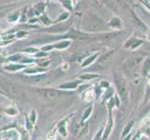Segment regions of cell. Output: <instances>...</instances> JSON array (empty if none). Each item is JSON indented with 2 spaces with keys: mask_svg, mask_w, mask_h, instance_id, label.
<instances>
[{
  "mask_svg": "<svg viewBox=\"0 0 150 140\" xmlns=\"http://www.w3.org/2000/svg\"><path fill=\"white\" fill-rule=\"evenodd\" d=\"M106 26V24L94 14H89L86 20V27L91 31H100Z\"/></svg>",
  "mask_w": 150,
  "mask_h": 140,
  "instance_id": "cell-1",
  "label": "cell"
},
{
  "mask_svg": "<svg viewBox=\"0 0 150 140\" xmlns=\"http://www.w3.org/2000/svg\"><path fill=\"white\" fill-rule=\"evenodd\" d=\"M5 89H6V90L11 93L14 98H16L17 100L23 101L25 99V92H23L22 89H20L19 87H17L15 85H8V88H5Z\"/></svg>",
  "mask_w": 150,
  "mask_h": 140,
  "instance_id": "cell-2",
  "label": "cell"
},
{
  "mask_svg": "<svg viewBox=\"0 0 150 140\" xmlns=\"http://www.w3.org/2000/svg\"><path fill=\"white\" fill-rule=\"evenodd\" d=\"M144 43V41L142 39H139L137 37H130L129 39H128L124 44L125 49H129V50H136Z\"/></svg>",
  "mask_w": 150,
  "mask_h": 140,
  "instance_id": "cell-3",
  "label": "cell"
},
{
  "mask_svg": "<svg viewBox=\"0 0 150 140\" xmlns=\"http://www.w3.org/2000/svg\"><path fill=\"white\" fill-rule=\"evenodd\" d=\"M107 26L112 28V29L120 30V29H123L124 23H123V21H122L121 18H119L118 16H114L110 19L109 22H108Z\"/></svg>",
  "mask_w": 150,
  "mask_h": 140,
  "instance_id": "cell-4",
  "label": "cell"
},
{
  "mask_svg": "<svg viewBox=\"0 0 150 140\" xmlns=\"http://www.w3.org/2000/svg\"><path fill=\"white\" fill-rule=\"evenodd\" d=\"M115 81H116V85L117 89H118V92L121 95V98L123 100H126L127 95H128V91H127V88L125 85V82L123 80V78L121 77H115Z\"/></svg>",
  "mask_w": 150,
  "mask_h": 140,
  "instance_id": "cell-5",
  "label": "cell"
},
{
  "mask_svg": "<svg viewBox=\"0 0 150 140\" xmlns=\"http://www.w3.org/2000/svg\"><path fill=\"white\" fill-rule=\"evenodd\" d=\"M40 92L42 93V95H44L47 98H51V99H54V98L58 96V92L54 91V90H50V89H45V90H40Z\"/></svg>",
  "mask_w": 150,
  "mask_h": 140,
  "instance_id": "cell-6",
  "label": "cell"
},
{
  "mask_svg": "<svg viewBox=\"0 0 150 140\" xmlns=\"http://www.w3.org/2000/svg\"><path fill=\"white\" fill-rule=\"evenodd\" d=\"M149 71H150V58H147V59H145L144 65H143V73L144 76H146L149 73Z\"/></svg>",
  "mask_w": 150,
  "mask_h": 140,
  "instance_id": "cell-7",
  "label": "cell"
},
{
  "mask_svg": "<svg viewBox=\"0 0 150 140\" xmlns=\"http://www.w3.org/2000/svg\"><path fill=\"white\" fill-rule=\"evenodd\" d=\"M97 56H98V55H97V54H95V55H94V56H92V57H91L90 59H87V60L86 61V62L83 63V66H86L87 64H91V63L93 62V61L96 59V57H97Z\"/></svg>",
  "mask_w": 150,
  "mask_h": 140,
  "instance_id": "cell-8",
  "label": "cell"
},
{
  "mask_svg": "<svg viewBox=\"0 0 150 140\" xmlns=\"http://www.w3.org/2000/svg\"><path fill=\"white\" fill-rule=\"evenodd\" d=\"M139 1L143 4V6H144L145 8H146L148 10L150 11V3L147 2V1H145V0H139Z\"/></svg>",
  "mask_w": 150,
  "mask_h": 140,
  "instance_id": "cell-9",
  "label": "cell"
},
{
  "mask_svg": "<svg viewBox=\"0 0 150 140\" xmlns=\"http://www.w3.org/2000/svg\"><path fill=\"white\" fill-rule=\"evenodd\" d=\"M95 77H96L95 75H90V76H89V75H87V76L82 77V78H95Z\"/></svg>",
  "mask_w": 150,
  "mask_h": 140,
  "instance_id": "cell-10",
  "label": "cell"
},
{
  "mask_svg": "<svg viewBox=\"0 0 150 140\" xmlns=\"http://www.w3.org/2000/svg\"><path fill=\"white\" fill-rule=\"evenodd\" d=\"M147 40L150 41V30H149L148 33H147Z\"/></svg>",
  "mask_w": 150,
  "mask_h": 140,
  "instance_id": "cell-11",
  "label": "cell"
},
{
  "mask_svg": "<svg viewBox=\"0 0 150 140\" xmlns=\"http://www.w3.org/2000/svg\"><path fill=\"white\" fill-rule=\"evenodd\" d=\"M149 85H150V80H149Z\"/></svg>",
  "mask_w": 150,
  "mask_h": 140,
  "instance_id": "cell-12",
  "label": "cell"
},
{
  "mask_svg": "<svg viewBox=\"0 0 150 140\" xmlns=\"http://www.w3.org/2000/svg\"><path fill=\"white\" fill-rule=\"evenodd\" d=\"M103 1H104V0H103Z\"/></svg>",
  "mask_w": 150,
  "mask_h": 140,
  "instance_id": "cell-13",
  "label": "cell"
}]
</instances>
